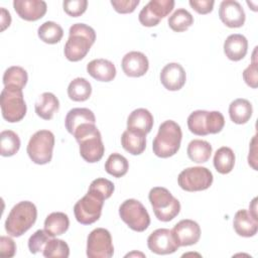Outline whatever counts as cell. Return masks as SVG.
Instances as JSON below:
<instances>
[{
	"label": "cell",
	"instance_id": "obj_1",
	"mask_svg": "<svg viewBox=\"0 0 258 258\" xmlns=\"http://www.w3.org/2000/svg\"><path fill=\"white\" fill-rule=\"evenodd\" d=\"M96 40L95 30L85 24L76 23L70 27L69 38L64 44V56L70 61H79L89 52Z\"/></svg>",
	"mask_w": 258,
	"mask_h": 258
},
{
	"label": "cell",
	"instance_id": "obj_2",
	"mask_svg": "<svg viewBox=\"0 0 258 258\" xmlns=\"http://www.w3.org/2000/svg\"><path fill=\"white\" fill-rule=\"evenodd\" d=\"M73 135L80 145V154L85 161L95 163L101 160L105 147L101 133L95 124L86 123L81 125Z\"/></svg>",
	"mask_w": 258,
	"mask_h": 258
},
{
	"label": "cell",
	"instance_id": "obj_3",
	"mask_svg": "<svg viewBox=\"0 0 258 258\" xmlns=\"http://www.w3.org/2000/svg\"><path fill=\"white\" fill-rule=\"evenodd\" d=\"M182 138L180 126L172 121L166 120L160 124L158 132L153 139V153L161 158H167L174 155L179 147Z\"/></svg>",
	"mask_w": 258,
	"mask_h": 258
},
{
	"label": "cell",
	"instance_id": "obj_4",
	"mask_svg": "<svg viewBox=\"0 0 258 258\" xmlns=\"http://www.w3.org/2000/svg\"><path fill=\"white\" fill-rule=\"evenodd\" d=\"M37 210L33 203L22 201L16 204L10 211L5 221V230L12 237H20L35 223Z\"/></svg>",
	"mask_w": 258,
	"mask_h": 258
},
{
	"label": "cell",
	"instance_id": "obj_5",
	"mask_svg": "<svg viewBox=\"0 0 258 258\" xmlns=\"http://www.w3.org/2000/svg\"><path fill=\"white\" fill-rule=\"evenodd\" d=\"M155 217L161 222H169L174 219L180 211V204L171 192L162 186H155L148 195Z\"/></svg>",
	"mask_w": 258,
	"mask_h": 258
},
{
	"label": "cell",
	"instance_id": "obj_6",
	"mask_svg": "<svg viewBox=\"0 0 258 258\" xmlns=\"http://www.w3.org/2000/svg\"><path fill=\"white\" fill-rule=\"evenodd\" d=\"M2 117L9 123L21 121L27 111L22 90L4 87L0 95Z\"/></svg>",
	"mask_w": 258,
	"mask_h": 258
},
{
	"label": "cell",
	"instance_id": "obj_7",
	"mask_svg": "<svg viewBox=\"0 0 258 258\" xmlns=\"http://www.w3.org/2000/svg\"><path fill=\"white\" fill-rule=\"evenodd\" d=\"M54 135L49 130L36 131L27 144V154L36 164H46L52 158Z\"/></svg>",
	"mask_w": 258,
	"mask_h": 258
},
{
	"label": "cell",
	"instance_id": "obj_8",
	"mask_svg": "<svg viewBox=\"0 0 258 258\" xmlns=\"http://www.w3.org/2000/svg\"><path fill=\"white\" fill-rule=\"evenodd\" d=\"M119 215L127 226L136 232L145 231L150 225V217L145 207L135 199L124 201L119 207Z\"/></svg>",
	"mask_w": 258,
	"mask_h": 258
},
{
	"label": "cell",
	"instance_id": "obj_9",
	"mask_svg": "<svg viewBox=\"0 0 258 258\" xmlns=\"http://www.w3.org/2000/svg\"><path fill=\"white\" fill-rule=\"evenodd\" d=\"M213 173L204 166L183 169L177 177L178 185L186 191H200L209 188L213 183Z\"/></svg>",
	"mask_w": 258,
	"mask_h": 258
},
{
	"label": "cell",
	"instance_id": "obj_10",
	"mask_svg": "<svg viewBox=\"0 0 258 258\" xmlns=\"http://www.w3.org/2000/svg\"><path fill=\"white\" fill-rule=\"evenodd\" d=\"M104 200L88 191L74 207V214L77 221L82 225H91L98 221L102 214Z\"/></svg>",
	"mask_w": 258,
	"mask_h": 258
},
{
	"label": "cell",
	"instance_id": "obj_11",
	"mask_svg": "<svg viewBox=\"0 0 258 258\" xmlns=\"http://www.w3.org/2000/svg\"><path fill=\"white\" fill-rule=\"evenodd\" d=\"M114 246L110 232L104 228L94 229L87 239V256L89 258H111Z\"/></svg>",
	"mask_w": 258,
	"mask_h": 258
},
{
	"label": "cell",
	"instance_id": "obj_12",
	"mask_svg": "<svg viewBox=\"0 0 258 258\" xmlns=\"http://www.w3.org/2000/svg\"><path fill=\"white\" fill-rule=\"evenodd\" d=\"M174 7L173 0H150L139 12V22L146 27L156 26Z\"/></svg>",
	"mask_w": 258,
	"mask_h": 258
},
{
	"label": "cell",
	"instance_id": "obj_13",
	"mask_svg": "<svg viewBox=\"0 0 258 258\" xmlns=\"http://www.w3.org/2000/svg\"><path fill=\"white\" fill-rule=\"evenodd\" d=\"M147 246L151 252L158 255L174 253L179 247L174 240L171 231L164 228L157 229L149 235Z\"/></svg>",
	"mask_w": 258,
	"mask_h": 258
},
{
	"label": "cell",
	"instance_id": "obj_14",
	"mask_svg": "<svg viewBox=\"0 0 258 258\" xmlns=\"http://www.w3.org/2000/svg\"><path fill=\"white\" fill-rule=\"evenodd\" d=\"M171 233L179 247L194 245L198 243L201 238V228L199 224L189 219L179 221L173 227Z\"/></svg>",
	"mask_w": 258,
	"mask_h": 258
},
{
	"label": "cell",
	"instance_id": "obj_15",
	"mask_svg": "<svg viewBox=\"0 0 258 258\" xmlns=\"http://www.w3.org/2000/svg\"><path fill=\"white\" fill-rule=\"evenodd\" d=\"M219 17L221 21L230 28H238L245 23L246 15L239 2L235 0H224L220 4Z\"/></svg>",
	"mask_w": 258,
	"mask_h": 258
},
{
	"label": "cell",
	"instance_id": "obj_16",
	"mask_svg": "<svg viewBox=\"0 0 258 258\" xmlns=\"http://www.w3.org/2000/svg\"><path fill=\"white\" fill-rule=\"evenodd\" d=\"M13 7L18 16L26 21H36L44 16L47 10L42 0H14Z\"/></svg>",
	"mask_w": 258,
	"mask_h": 258
},
{
	"label": "cell",
	"instance_id": "obj_17",
	"mask_svg": "<svg viewBox=\"0 0 258 258\" xmlns=\"http://www.w3.org/2000/svg\"><path fill=\"white\" fill-rule=\"evenodd\" d=\"M121 67L126 76L139 78L147 73L149 62L144 53L140 51H130L123 56Z\"/></svg>",
	"mask_w": 258,
	"mask_h": 258
},
{
	"label": "cell",
	"instance_id": "obj_18",
	"mask_svg": "<svg viewBox=\"0 0 258 258\" xmlns=\"http://www.w3.org/2000/svg\"><path fill=\"white\" fill-rule=\"evenodd\" d=\"M186 81L183 68L177 62H170L163 67L160 73V82L168 91L180 90Z\"/></svg>",
	"mask_w": 258,
	"mask_h": 258
},
{
	"label": "cell",
	"instance_id": "obj_19",
	"mask_svg": "<svg viewBox=\"0 0 258 258\" xmlns=\"http://www.w3.org/2000/svg\"><path fill=\"white\" fill-rule=\"evenodd\" d=\"M235 232L242 237H253L258 231V219H255L247 210H239L234 217Z\"/></svg>",
	"mask_w": 258,
	"mask_h": 258
},
{
	"label": "cell",
	"instance_id": "obj_20",
	"mask_svg": "<svg viewBox=\"0 0 258 258\" xmlns=\"http://www.w3.org/2000/svg\"><path fill=\"white\" fill-rule=\"evenodd\" d=\"M88 74L97 81L111 82L116 77V68L112 61L105 58L91 60L87 64Z\"/></svg>",
	"mask_w": 258,
	"mask_h": 258
},
{
	"label": "cell",
	"instance_id": "obj_21",
	"mask_svg": "<svg viewBox=\"0 0 258 258\" xmlns=\"http://www.w3.org/2000/svg\"><path fill=\"white\" fill-rule=\"evenodd\" d=\"M248 40L247 38L239 33L229 35L224 42V52L226 56L233 60H241L247 53Z\"/></svg>",
	"mask_w": 258,
	"mask_h": 258
},
{
	"label": "cell",
	"instance_id": "obj_22",
	"mask_svg": "<svg viewBox=\"0 0 258 258\" xmlns=\"http://www.w3.org/2000/svg\"><path fill=\"white\" fill-rule=\"evenodd\" d=\"M153 126L152 114L144 108H138L130 113L127 119V129L148 134Z\"/></svg>",
	"mask_w": 258,
	"mask_h": 258
},
{
	"label": "cell",
	"instance_id": "obj_23",
	"mask_svg": "<svg viewBox=\"0 0 258 258\" xmlns=\"http://www.w3.org/2000/svg\"><path fill=\"white\" fill-rule=\"evenodd\" d=\"M86 123H96L94 113L88 108H74L68 112L64 119L66 128L72 135L78 127Z\"/></svg>",
	"mask_w": 258,
	"mask_h": 258
},
{
	"label": "cell",
	"instance_id": "obj_24",
	"mask_svg": "<svg viewBox=\"0 0 258 258\" xmlns=\"http://www.w3.org/2000/svg\"><path fill=\"white\" fill-rule=\"evenodd\" d=\"M34 109L38 117L44 120H50L59 109V101L54 94L45 92L38 97Z\"/></svg>",
	"mask_w": 258,
	"mask_h": 258
},
{
	"label": "cell",
	"instance_id": "obj_25",
	"mask_svg": "<svg viewBox=\"0 0 258 258\" xmlns=\"http://www.w3.org/2000/svg\"><path fill=\"white\" fill-rule=\"evenodd\" d=\"M121 144L130 154L139 155L146 148V134L126 129L121 136Z\"/></svg>",
	"mask_w": 258,
	"mask_h": 258
},
{
	"label": "cell",
	"instance_id": "obj_26",
	"mask_svg": "<svg viewBox=\"0 0 258 258\" xmlns=\"http://www.w3.org/2000/svg\"><path fill=\"white\" fill-rule=\"evenodd\" d=\"M70 227V220L67 214L53 212L44 221V231L52 238L64 234Z\"/></svg>",
	"mask_w": 258,
	"mask_h": 258
},
{
	"label": "cell",
	"instance_id": "obj_27",
	"mask_svg": "<svg viewBox=\"0 0 258 258\" xmlns=\"http://www.w3.org/2000/svg\"><path fill=\"white\" fill-rule=\"evenodd\" d=\"M253 113L252 104L243 98L234 100L229 106V115L235 124L247 123Z\"/></svg>",
	"mask_w": 258,
	"mask_h": 258
},
{
	"label": "cell",
	"instance_id": "obj_28",
	"mask_svg": "<svg viewBox=\"0 0 258 258\" xmlns=\"http://www.w3.org/2000/svg\"><path fill=\"white\" fill-rule=\"evenodd\" d=\"M187 156L196 163L207 162L212 154V145L205 140L194 139L187 145Z\"/></svg>",
	"mask_w": 258,
	"mask_h": 258
},
{
	"label": "cell",
	"instance_id": "obj_29",
	"mask_svg": "<svg viewBox=\"0 0 258 258\" xmlns=\"http://www.w3.org/2000/svg\"><path fill=\"white\" fill-rule=\"evenodd\" d=\"M235 165V154L230 147H220L214 156V166L221 174H227L232 171Z\"/></svg>",
	"mask_w": 258,
	"mask_h": 258
},
{
	"label": "cell",
	"instance_id": "obj_30",
	"mask_svg": "<svg viewBox=\"0 0 258 258\" xmlns=\"http://www.w3.org/2000/svg\"><path fill=\"white\" fill-rule=\"evenodd\" d=\"M92 86L85 78L74 79L68 87V96L75 102H84L90 98Z\"/></svg>",
	"mask_w": 258,
	"mask_h": 258
},
{
	"label": "cell",
	"instance_id": "obj_31",
	"mask_svg": "<svg viewBox=\"0 0 258 258\" xmlns=\"http://www.w3.org/2000/svg\"><path fill=\"white\" fill-rule=\"evenodd\" d=\"M27 81H28L27 72L21 67H17V66L10 67L5 71L3 75L4 87L22 90L27 84Z\"/></svg>",
	"mask_w": 258,
	"mask_h": 258
},
{
	"label": "cell",
	"instance_id": "obj_32",
	"mask_svg": "<svg viewBox=\"0 0 258 258\" xmlns=\"http://www.w3.org/2000/svg\"><path fill=\"white\" fill-rule=\"evenodd\" d=\"M37 35L45 43L54 44L60 41L63 36V30L59 24L53 21L42 23L37 30Z\"/></svg>",
	"mask_w": 258,
	"mask_h": 258
},
{
	"label": "cell",
	"instance_id": "obj_33",
	"mask_svg": "<svg viewBox=\"0 0 258 258\" xmlns=\"http://www.w3.org/2000/svg\"><path fill=\"white\" fill-rule=\"evenodd\" d=\"M20 148L19 136L12 130H4L0 133V154L8 157L16 154Z\"/></svg>",
	"mask_w": 258,
	"mask_h": 258
},
{
	"label": "cell",
	"instance_id": "obj_34",
	"mask_svg": "<svg viewBox=\"0 0 258 258\" xmlns=\"http://www.w3.org/2000/svg\"><path fill=\"white\" fill-rule=\"evenodd\" d=\"M208 112L205 110H197L187 117V127L189 131L199 136H206L208 131Z\"/></svg>",
	"mask_w": 258,
	"mask_h": 258
},
{
	"label": "cell",
	"instance_id": "obj_35",
	"mask_svg": "<svg viewBox=\"0 0 258 258\" xmlns=\"http://www.w3.org/2000/svg\"><path fill=\"white\" fill-rule=\"evenodd\" d=\"M167 22L173 31L182 32L194 24V17L187 10L178 8L169 16Z\"/></svg>",
	"mask_w": 258,
	"mask_h": 258
},
{
	"label": "cell",
	"instance_id": "obj_36",
	"mask_svg": "<svg viewBox=\"0 0 258 258\" xmlns=\"http://www.w3.org/2000/svg\"><path fill=\"white\" fill-rule=\"evenodd\" d=\"M129 163L127 158L120 153H112L105 163V170L109 174L118 178L124 176L127 173Z\"/></svg>",
	"mask_w": 258,
	"mask_h": 258
},
{
	"label": "cell",
	"instance_id": "obj_37",
	"mask_svg": "<svg viewBox=\"0 0 258 258\" xmlns=\"http://www.w3.org/2000/svg\"><path fill=\"white\" fill-rule=\"evenodd\" d=\"M42 254L46 258H68L70 256V248L63 240L49 239L44 246Z\"/></svg>",
	"mask_w": 258,
	"mask_h": 258
},
{
	"label": "cell",
	"instance_id": "obj_38",
	"mask_svg": "<svg viewBox=\"0 0 258 258\" xmlns=\"http://www.w3.org/2000/svg\"><path fill=\"white\" fill-rule=\"evenodd\" d=\"M114 189H115V186L111 180H109L107 178L99 177V178L94 179L91 182L88 191L96 195L97 197H99L105 201L112 196Z\"/></svg>",
	"mask_w": 258,
	"mask_h": 258
},
{
	"label": "cell",
	"instance_id": "obj_39",
	"mask_svg": "<svg viewBox=\"0 0 258 258\" xmlns=\"http://www.w3.org/2000/svg\"><path fill=\"white\" fill-rule=\"evenodd\" d=\"M51 237L44 230H37L28 239V249L32 254L43 251L44 246Z\"/></svg>",
	"mask_w": 258,
	"mask_h": 258
},
{
	"label": "cell",
	"instance_id": "obj_40",
	"mask_svg": "<svg viewBox=\"0 0 258 258\" xmlns=\"http://www.w3.org/2000/svg\"><path fill=\"white\" fill-rule=\"evenodd\" d=\"M256 51H257V47H255V49L253 51L251 63L243 71V79H244L245 83L253 89H256L258 86V71H257Z\"/></svg>",
	"mask_w": 258,
	"mask_h": 258
},
{
	"label": "cell",
	"instance_id": "obj_41",
	"mask_svg": "<svg viewBox=\"0 0 258 258\" xmlns=\"http://www.w3.org/2000/svg\"><path fill=\"white\" fill-rule=\"evenodd\" d=\"M64 12L72 17H79L85 13L88 1L87 0H67L62 3Z\"/></svg>",
	"mask_w": 258,
	"mask_h": 258
},
{
	"label": "cell",
	"instance_id": "obj_42",
	"mask_svg": "<svg viewBox=\"0 0 258 258\" xmlns=\"http://www.w3.org/2000/svg\"><path fill=\"white\" fill-rule=\"evenodd\" d=\"M225 126V118L219 111L208 112V131L209 134H217Z\"/></svg>",
	"mask_w": 258,
	"mask_h": 258
},
{
	"label": "cell",
	"instance_id": "obj_43",
	"mask_svg": "<svg viewBox=\"0 0 258 258\" xmlns=\"http://www.w3.org/2000/svg\"><path fill=\"white\" fill-rule=\"evenodd\" d=\"M139 3V0H111V5L115 11L121 14L132 13Z\"/></svg>",
	"mask_w": 258,
	"mask_h": 258
},
{
	"label": "cell",
	"instance_id": "obj_44",
	"mask_svg": "<svg viewBox=\"0 0 258 258\" xmlns=\"http://www.w3.org/2000/svg\"><path fill=\"white\" fill-rule=\"evenodd\" d=\"M16 252L15 242L6 236L0 237V255L2 257H13Z\"/></svg>",
	"mask_w": 258,
	"mask_h": 258
},
{
	"label": "cell",
	"instance_id": "obj_45",
	"mask_svg": "<svg viewBox=\"0 0 258 258\" xmlns=\"http://www.w3.org/2000/svg\"><path fill=\"white\" fill-rule=\"evenodd\" d=\"M188 3L199 14H208L212 12L215 4L213 0H189Z\"/></svg>",
	"mask_w": 258,
	"mask_h": 258
},
{
	"label": "cell",
	"instance_id": "obj_46",
	"mask_svg": "<svg viewBox=\"0 0 258 258\" xmlns=\"http://www.w3.org/2000/svg\"><path fill=\"white\" fill-rule=\"evenodd\" d=\"M256 135L252 138L251 145H250V151H249V156H248V163L251 165L255 170H257L256 166Z\"/></svg>",
	"mask_w": 258,
	"mask_h": 258
},
{
	"label": "cell",
	"instance_id": "obj_47",
	"mask_svg": "<svg viewBox=\"0 0 258 258\" xmlns=\"http://www.w3.org/2000/svg\"><path fill=\"white\" fill-rule=\"evenodd\" d=\"M0 21H1V31H4L11 23V15H10L9 11H7L3 7H1Z\"/></svg>",
	"mask_w": 258,
	"mask_h": 258
},
{
	"label": "cell",
	"instance_id": "obj_48",
	"mask_svg": "<svg viewBox=\"0 0 258 258\" xmlns=\"http://www.w3.org/2000/svg\"><path fill=\"white\" fill-rule=\"evenodd\" d=\"M256 201H257V199L255 198L253 201H252V203H251V205L249 206V210H250V214L255 218V219H258L257 218V207H256Z\"/></svg>",
	"mask_w": 258,
	"mask_h": 258
}]
</instances>
